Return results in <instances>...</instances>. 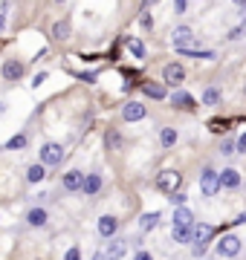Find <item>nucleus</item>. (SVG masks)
<instances>
[{
    "label": "nucleus",
    "mask_w": 246,
    "mask_h": 260,
    "mask_svg": "<svg viewBox=\"0 0 246 260\" xmlns=\"http://www.w3.org/2000/svg\"><path fill=\"white\" fill-rule=\"evenodd\" d=\"M180 182H182V177L177 174V171H162L160 177H157V191H165V194H177V188H180Z\"/></svg>",
    "instance_id": "1"
},
{
    "label": "nucleus",
    "mask_w": 246,
    "mask_h": 260,
    "mask_svg": "<svg viewBox=\"0 0 246 260\" xmlns=\"http://www.w3.org/2000/svg\"><path fill=\"white\" fill-rule=\"evenodd\" d=\"M38 159H41V165H44V168H47V165H61V159H64V148H61L58 142H47V145L41 148Z\"/></svg>",
    "instance_id": "2"
},
{
    "label": "nucleus",
    "mask_w": 246,
    "mask_h": 260,
    "mask_svg": "<svg viewBox=\"0 0 246 260\" xmlns=\"http://www.w3.org/2000/svg\"><path fill=\"white\" fill-rule=\"evenodd\" d=\"M200 191L206 197H214L220 191V174L214 168H206V171H203V177H200Z\"/></svg>",
    "instance_id": "3"
},
{
    "label": "nucleus",
    "mask_w": 246,
    "mask_h": 260,
    "mask_svg": "<svg viewBox=\"0 0 246 260\" xmlns=\"http://www.w3.org/2000/svg\"><path fill=\"white\" fill-rule=\"evenodd\" d=\"M237 251H240V240H237L235 234H226V237L218 243V254L220 257H235Z\"/></svg>",
    "instance_id": "4"
},
{
    "label": "nucleus",
    "mask_w": 246,
    "mask_h": 260,
    "mask_svg": "<svg viewBox=\"0 0 246 260\" xmlns=\"http://www.w3.org/2000/svg\"><path fill=\"white\" fill-rule=\"evenodd\" d=\"M162 78H165V84L177 87V84L186 81V70H182V64H168L165 67V73H162Z\"/></svg>",
    "instance_id": "5"
},
{
    "label": "nucleus",
    "mask_w": 246,
    "mask_h": 260,
    "mask_svg": "<svg viewBox=\"0 0 246 260\" xmlns=\"http://www.w3.org/2000/svg\"><path fill=\"white\" fill-rule=\"evenodd\" d=\"M122 116H125V121H139V119H145V104H142V102L125 104V107H122Z\"/></svg>",
    "instance_id": "6"
},
{
    "label": "nucleus",
    "mask_w": 246,
    "mask_h": 260,
    "mask_svg": "<svg viewBox=\"0 0 246 260\" xmlns=\"http://www.w3.org/2000/svg\"><path fill=\"white\" fill-rule=\"evenodd\" d=\"M116 232H119V220H116V217H110V214L99 217V234H102V237H113Z\"/></svg>",
    "instance_id": "7"
},
{
    "label": "nucleus",
    "mask_w": 246,
    "mask_h": 260,
    "mask_svg": "<svg viewBox=\"0 0 246 260\" xmlns=\"http://www.w3.org/2000/svg\"><path fill=\"white\" fill-rule=\"evenodd\" d=\"M174 47L177 49H189V44L194 41V32H191L189 26H180V29H174Z\"/></svg>",
    "instance_id": "8"
},
{
    "label": "nucleus",
    "mask_w": 246,
    "mask_h": 260,
    "mask_svg": "<svg viewBox=\"0 0 246 260\" xmlns=\"http://www.w3.org/2000/svg\"><path fill=\"white\" fill-rule=\"evenodd\" d=\"M0 73H3L6 81H18L20 75H23V64L20 61H3V70Z\"/></svg>",
    "instance_id": "9"
},
{
    "label": "nucleus",
    "mask_w": 246,
    "mask_h": 260,
    "mask_svg": "<svg viewBox=\"0 0 246 260\" xmlns=\"http://www.w3.org/2000/svg\"><path fill=\"white\" fill-rule=\"evenodd\" d=\"M128 254V243L125 240H110V246H107V251H104V260H119Z\"/></svg>",
    "instance_id": "10"
},
{
    "label": "nucleus",
    "mask_w": 246,
    "mask_h": 260,
    "mask_svg": "<svg viewBox=\"0 0 246 260\" xmlns=\"http://www.w3.org/2000/svg\"><path fill=\"white\" fill-rule=\"evenodd\" d=\"M81 185H84V174H81V171H67L64 174V188L67 191H81Z\"/></svg>",
    "instance_id": "11"
},
{
    "label": "nucleus",
    "mask_w": 246,
    "mask_h": 260,
    "mask_svg": "<svg viewBox=\"0 0 246 260\" xmlns=\"http://www.w3.org/2000/svg\"><path fill=\"white\" fill-rule=\"evenodd\" d=\"M171 104H174V107H180V110H194V107H197L194 99H191L189 93H182V90H177V93L171 95Z\"/></svg>",
    "instance_id": "12"
},
{
    "label": "nucleus",
    "mask_w": 246,
    "mask_h": 260,
    "mask_svg": "<svg viewBox=\"0 0 246 260\" xmlns=\"http://www.w3.org/2000/svg\"><path fill=\"white\" fill-rule=\"evenodd\" d=\"M171 237H174V240L177 243H191L194 240V225H174V229H171Z\"/></svg>",
    "instance_id": "13"
},
{
    "label": "nucleus",
    "mask_w": 246,
    "mask_h": 260,
    "mask_svg": "<svg viewBox=\"0 0 246 260\" xmlns=\"http://www.w3.org/2000/svg\"><path fill=\"white\" fill-rule=\"evenodd\" d=\"M237 185H240V174H237L235 168H226L220 174V188H237Z\"/></svg>",
    "instance_id": "14"
},
{
    "label": "nucleus",
    "mask_w": 246,
    "mask_h": 260,
    "mask_svg": "<svg viewBox=\"0 0 246 260\" xmlns=\"http://www.w3.org/2000/svg\"><path fill=\"white\" fill-rule=\"evenodd\" d=\"M81 191H84V194H90V197L99 194V191H102V177H99V174H87Z\"/></svg>",
    "instance_id": "15"
},
{
    "label": "nucleus",
    "mask_w": 246,
    "mask_h": 260,
    "mask_svg": "<svg viewBox=\"0 0 246 260\" xmlns=\"http://www.w3.org/2000/svg\"><path fill=\"white\" fill-rule=\"evenodd\" d=\"M142 93L145 95H151V99H165V84H153V81H145L142 84Z\"/></svg>",
    "instance_id": "16"
},
{
    "label": "nucleus",
    "mask_w": 246,
    "mask_h": 260,
    "mask_svg": "<svg viewBox=\"0 0 246 260\" xmlns=\"http://www.w3.org/2000/svg\"><path fill=\"white\" fill-rule=\"evenodd\" d=\"M174 225H194V214L189 211V208H186V205H182V208H177V211H174Z\"/></svg>",
    "instance_id": "17"
},
{
    "label": "nucleus",
    "mask_w": 246,
    "mask_h": 260,
    "mask_svg": "<svg viewBox=\"0 0 246 260\" xmlns=\"http://www.w3.org/2000/svg\"><path fill=\"white\" fill-rule=\"evenodd\" d=\"M26 223H29V225H35V229L47 225V211H44V208H32V211L26 214Z\"/></svg>",
    "instance_id": "18"
},
{
    "label": "nucleus",
    "mask_w": 246,
    "mask_h": 260,
    "mask_svg": "<svg viewBox=\"0 0 246 260\" xmlns=\"http://www.w3.org/2000/svg\"><path fill=\"white\" fill-rule=\"evenodd\" d=\"M52 38L55 41H67L70 38V20H55L52 23Z\"/></svg>",
    "instance_id": "19"
},
{
    "label": "nucleus",
    "mask_w": 246,
    "mask_h": 260,
    "mask_svg": "<svg viewBox=\"0 0 246 260\" xmlns=\"http://www.w3.org/2000/svg\"><path fill=\"white\" fill-rule=\"evenodd\" d=\"M104 148L107 150H119L122 148V136H119L116 130H107V133H104Z\"/></svg>",
    "instance_id": "20"
},
{
    "label": "nucleus",
    "mask_w": 246,
    "mask_h": 260,
    "mask_svg": "<svg viewBox=\"0 0 246 260\" xmlns=\"http://www.w3.org/2000/svg\"><path fill=\"white\" fill-rule=\"evenodd\" d=\"M157 223H160V211L142 214V220H139V229H142V232H151V229H157Z\"/></svg>",
    "instance_id": "21"
},
{
    "label": "nucleus",
    "mask_w": 246,
    "mask_h": 260,
    "mask_svg": "<svg viewBox=\"0 0 246 260\" xmlns=\"http://www.w3.org/2000/svg\"><path fill=\"white\" fill-rule=\"evenodd\" d=\"M211 237V225H194V243L206 246V240Z\"/></svg>",
    "instance_id": "22"
},
{
    "label": "nucleus",
    "mask_w": 246,
    "mask_h": 260,
    "mask_svg": "<svg viewBox=\"0 0 246 260\" xmlns=\"http://www.w3.org/2000/svg\"><path fill=\"white\" fill-rule=\"evenodd\" d=\"M160 142H162V148H171V145H177V130H174V127H162Z\"/></svg>",
    "instance_id": "23"
},
{
    "label": "nucleus",
    "mask_w": 246,
    "mask_h": 260,
    "mask_svg": "<svg viewBox=\"0 0 246 260\" xmlns=\"http://www.w3.org/2000/svg\"><path fill=\"white\" fill-rule=\"evenodd\" d=\"M44 177H47V171H44V165H32V168L26 171V179H29V182H41Z\"/></svg>",
    "instance_id": "24"
},
{
    "label": "nucleus",
    "mask_w": 246,
    "mask_h": 260,
    "mask_svg": "<svg viewBox=\"0 0 246 260\" xmlns=\"http://www.w3.org/2000/svg\"><path fill=\"white\" fill-rule=\"evenodd\" d=\"M128 49H131L136 58H145V47H142V41H139V38H128Z\"/></svg>",
    "instance_id": "25"
},
{
    "label": "nucleus",
    "mask_w": 246,
    "mask_h": 260,
    "mask_svg": "<svg viewBox=\"0 0 246 260\" xmlns=\"http://www.w3.org/2000/svg\"><path fill=\"white\" fill-rule=\"evenodd\" d=\"M218 102H220V93H218V87H208L206 93H203V104H208V107H214Z\"/></svg>",
    "instance_id": "26"
},
{
    "label": "nucleus",
    "mask_w": 246,
    "mask_h": 260,
    "mask_svg": "<svg viewBox=\"0 0 246 260\" xmlns=\"http://www.w3.org/2000/svg\"><path fill=\"white\" fill-rule=\"evenodd\" d=\"M6 148H9V150H20V148H26V136H12V139L6 142Z\"/></svg>",
    "instance_id": "27"
},
{
    "label": "nucleus",
    "mask_w": 246,
    "mask_h": 260,
    "mask_svg": "<svg viewBox=\"0 0 246 260\" xmlns=\"http://www.w3.org/2000/svg\"><path fill=\"white\" fill-rule=\"evenodd\" d=\"M246 35V20L240 23V26H235L232 32H229V41H237V38H243Z\"/></svg>",
    "instance_id": "28"
},
{
    "label": "nucleus",
    "mask_w": 246,
    "mask_h": 260,
    "mask_svg": "<svg viewBox=\"0 0 246 260\" xmlns=\"http://www.w3.org/2000/svg\"><path fill=\"white\" fill-rule=\"evenodd\" d=\"M64 260H81V249H78V246H73V249L64 254Z\"/></svg>",
    "instance_id": "29"
},
{
    "label": "nucleus",
    "mask_w": 246,
    "mask_h": 260,
    "mask_svg": "<svg viewBox=\"0 0 246 260\" xmlns=\"http://www.w3.org/2000/svg\"><path fill=\"white\" fill-rule=\"evenodd\" d=\"M237 150H243V153H246V130L240 133V139H237Z\"/></svg>",
    "instance_id": "30"
},
{
    "label": "nucleus",
    "mask_w": 246,
    "mask_h": 260,
    "mask_svg": "<svg viewBox=\"0 0 246 260\" xmlns=\"http://www.w3.org/2000/svg\"><path fill=\"white\" fill-rule=\"evenodd\" d=\"M232 150H235V142L226 139V142H223V153H232Z\"/></svg>",
    "instance_id": "31"
},
{
    "label": "nucleus",
    "mask_w": 246,
    "mask_h": 260,
    "mask_svg": "<svg viewBox=\"0 0 246 260\" xmlns=\"http://www.w3.org/2000/svg\"><path fill=\"white\" fill-rule=\"evenodd\" d=\"M186 6H189L186 0H177V3H174V12H186Z\"/></svg>",
    "instance_id": "32"
},
{
    "label": "nucleus",
    "mask_w": 246,
    "mask_h": 260,
    "mask_svg": "<svg viewBox=\"0 0 246 260\" xmlns=\"http://www.w3.org/2000/svg\"><path fill=\"white\" fill-rule=\"evenodd\" d=\"M133 260H153V257L148 254V251H136V257H133Z\"/></svg>",
    "instance_id": "33"
},
{
    "label": "nucleus",
    "mask_w": 246,
    "mask_h": 260,
    "mask_svg": "<svg viewBox=\"0 0 246 260\" xmlns=\"http://www.w3.org/2000/svg\"><path fill=\"white\" fill-rule=\"evenodd\" d=\"M3 26H6V18H3V15H0V32H3Z\"/></svg>",
    "instance_id": "34"
},
{
    "label": "nucleus",
    "mask_w": 246,
    "mask_h": 260,
    "mask_svg": "<svg viewBox=\"0 0 246 260\" xmlns=\"http://www.w3.org/2000/svg\"><path fill=\"white\" fill-rule=\"evenodd\" d=\"M235 223H246V214H243V217H237V220H235Z\"/></svg>",
    "instance_id": "35"
}]
</instances>
